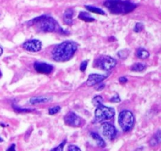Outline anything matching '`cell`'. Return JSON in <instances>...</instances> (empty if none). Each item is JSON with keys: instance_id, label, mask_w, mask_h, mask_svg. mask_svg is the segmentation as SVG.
Masks as SVG:
<instances>
[{"instance_id": "17", "label": "cell", "mask_w": 161, "mask_h": 151, "mask_svg": "<svg viewBox=\"0 0 161 151\" xmlns=\"http://www.w3.org/2000/svg\"><path fill=\"white\" fill-rule=\"evenodd\" d=\"M137 57L140 59H147L149 57V51L146 50V49L143 48H138L137 50Z\"/></svg>"}, {"instance_id": "16", "label": "cell", "mask_w": 161, "mask_h": 151, "mask_svg": "<svg viewBox=\"0 0 161 151\" xmlns=\"http://www.w3.org/2000/svg\"><path fill=\"white\" fill-rule=\"evenodd\" d=\"M78 17L80 19H81L82 20L86 22H93L94 21V17H91V15L89 14V13L86 12H80V14H79Z\"/></svg>"}, {"instance_id": "29", "label": "cell", "mask_w": 161, "mask_h": 151, "mask_svg": "<svg viewBox=\"0 0 161 151\" xmlns=\"http://www.w3.org/2000/svg\"><path fill=\"white\" fill-rule=\"evenodd\" d=\"M6 151H16V145L12 144L10 146V147H9Z\"/></svg>"}, {"instance_id": "14", "label": "cell", "mask_w": 161, "mask_h": 151, "mask_svg": "<svg viewBox=\"0 0 161 151\" xmlns=\"http://www.w3.org/2000/svg\"><path fill=\"white\" fill-rule=\"evenodd\" d=\"M91 136L92 137L93 139L96 142L97 145L100 147H105V142L104 141L103 138L100 136L97 133H95V132H91Z\"/></svg>"}, {"instance_id": "13", "label": "cell", "mask_w": 161, "mask_h": 151, "mask_svg": "<svg viewBox=\"0 0 161 151\" xmlns=\"http://www.w3.org/2000/svg\"><path fill=\"white\" fill-rule=\"evenodd\" d=\"M74 11L72 9H66L65 12L64 14V17H63V20H64V23L67 25H72L73 23V17Z\"/></svg>"}, {"instance_id": "12", "label": "cell", "mask_w": 161, "mask_h": 151, "mask_svg": "<svg viewBox=\"0 0 161 151\" xmlns=\"http://www.w3.org/2000/svg\"><path fill=\"white\" fill-rule=\"evenodd\" d=\"M51 97L48 96H38V97H32L29 100V103L31 105H38V104H42L48 102L51 100Z\"/></svg>"}, {"instance_id": "31", "label": "cell", "mask_w": 161, "mask_h": 151, "mask_svg": "<svg viewBox=\"0 0 161 151\" xmlns=\"http://www.w3.org/2000/svg\"><path fill=\"white\" fill-rule=\"evenodd\" d=\"M3 48H2V47H0V56H1V55L3 54Z\"/></svg>"}, {"instance_id": "30", "label": "cell", "mask_w": 161, "mask_h": 151, "mask_svg": "<svg viewBox=\"0 0 161 151\" xmlns=\"http://www.w3.org/2000/svg\"><path fill=\"white\" fill-rule=\"evenodd\" d=\"M104 87H105V85H104V84H102V85H101V86L97 87L96 88V90H97V91H102V90L103 89Z\"/></svg>"}, {"instance_id": "7", "label": "cell", "mask_w": 161, "mask_h": 151, "mask_svg": "<svg viewBox=\"0 0 161 151\" xmlns=\"http://www.w3.org/2000/svg\"><path fill=\"white\" fill-rule=\"evenodd\" d=\"M64 120L70 127H80L82 124V119L74 112H69L64 116Z\"/></svg>"}, {"instance_id": "26", "label": "cell", "mask_w": 161, "mask_h": 151, "mask_svg": "<svg viewBox=\"0 0 161 151\" xmlns=\"http://www.w3.org/2000/svg\"><path fill=\"white\" fill-rule=\"evenodd\" d=\"M121 101L120 98H119V96L118 95V94H115L114 96H113V97L111 98V99H110V102H119Z\"/></svg>"}, {"instance_id": "8", "label": "cell", "mask_w": 161, "mask_h": 151, "mask_svg": "<svg viewBox=\"0 0 161 151\" xmlns=\"http://www.w3.org/2000/svg\"><path fill=\"white\" fill-rule=\"evenodd\" d=\"M102 131L104 136L106 137L109 140L114 139L116 138V135H117V130L115 127V126L107 122L102 124Z\"/></svg>"}, {"instance_id": "27", "label": "cell", "mask_w": 161, "mask_h": 151, "mask_svg": "<svg viewBox=\"0 0 161 151\" xmlns=\"http://www.w3.org/2000/svg\"><path fill=\"white\" fill-rule=\"evenodd\" d=\"M68 150L69 151H81L80 148L78 146H75V145H70L68 148Z\"/></svg>"}, {"instance_id": "28", "label": "cell", "mask_w": 161, "mask_h": 151, "mask_svg": "<svg viewBox=\"0 0 161 151\" xmlns=\"http://www.w3.org/2000/svg\"><path fill=\"white\" fill-rule=\"evenodd\" d=\"M119 81L121 83H126L127 82V79L126 78L125 76H122L119 79Z\"/></svg>"}, {"instance_id": "9", "label": "cell", "mask_w": 161, "mask_h": 151, "mask_svg": "<svg viewBox=\"0 0 161 151\" xmlns=\"http://www.w3.org/2000/svg\"><path fill=\"white\" fill-rule=\"evenodd\" d=\"M34 69L39 73L46 74V75H49L53 70V65L47 62H42V61H36L34 63Z\"/></svg>"}, {"instance_id": "34", "label": "cell", "mask_w": 161, "mask_h": 151, "mask_svg": "<svg viewBox=\"0 0 161 151\" xmlns=\"http://www.w3.org/2000/svg\"><path fill=\"white\" fill-rule=\"evenodd\" d=\"M1 76H2V72L1 71H0V78H1Z\"/></svg>"}, {"instance_id": "18", "label": "cell", "mask_w": 161, "mask_h": 151, "mask_svg": "<svg viewBox=\"0 0 161 151\" xmlns=\"http://www.w3.org/2000/svg\"><path fill=\"white\" fill-rule=\"evenodd\" d=\"M150 145L151 146H155V145H158L160 143V131H157V133L154 135V136L151 138L150 140Z\"/></svg>"}, {"instance_id": "22", "label": "cell", "mask_w": 161, "mask_h": 151, "mask_svg": "<svg viewBox=\"0 0 161 151\" xmlns=\"http://www.w3.org/2000/svg\"><path fill=\"white\" fill-rule=\"evenodd\" d=\"M60 110H61V106H59V105L53 106L51 107V108H50V109H49V114L50 115L56 114V113H58V112H60Z\"/></svg>"}, {"instance_id": "33", "label": "cell", "mask_w": 161, "mask_h": 151, "mask_svg": "<svg viewBox=\"0 0 161 151\" xmlns=\"http://www.w3.org/2000/svg\"><path fill=\"white\" fill-rule=\"evenodd\" d=\"M1 142H3V139L1 138V137H0V143H1Z\"/></svg>"}, {"instance_id": "10", "label": "cell", "mask_w": 161, "mask_h": 151, "mask_svg": "<svg viewBox=\"0 0 161 151\" xmlns=\"http://www.w3.org/2000/svg\"><path fill=\"white\" fill-rule=\"evenodd\" d=\"M22 47L29 52H38L42 48V42L38 39H31L24 42Z\"/></svg>"}, {"instance_id": "24", "label": "cell", "mask_w": 161, "mask_h": 151, "mask_svg": "<svg viewBox=\"0 0 161 151\" xmlns=\"http://www.w3.org/2000/svg\"><path fill=\"white\" fill-rule=\"evenodd\" d=\"M143 29V25L142 23H137L134 28V31L135 32H140Z\"/></svg>"}, {"instance_id": "4", "label": "cell", "mask_w": 161, "mask_h": 151, "mask_svg": "<svg viewBox=\"0 0 161 151\" xmlns=\"http://www.w3.org/2000/svg\"><path fill=\"white\" fill-rule=\"evenodd\" d=\"M115 116V110L112 107L102 105L97 106L94 113V123H102L107 120L112 119Z\"/></svg>"}, {"instance_id": "2", "label": "cell", "mask_w": 161, "mask_h": 151, "mask_svg": "<svg viewBox=\"0 0 161 151\" xmlns=\"http://www.w3.org/2000/svg\"><path fill=\"white\" fill-rule=\"evenodd\" d=\"M104 6L113 14H127L136 8V5L129 0H106Z\"/></svg>"}, {"instance_id": "20", "label": "cell", "mask_w": 161, "mask_h": 151, "mask_svg": "<svg viewBox=\"0 0 161 151\" xmlns=\"http://www.w3.org/2000/svg\"><path fill=\"white\" fill-rule=\"evenodd\" d=\"M13 108H14V111L17 112V113H30V112L35 111V109H25V108L22 109V108H20V107L17 106V105H15L14 104H13Z\"/></svg>"}, {"instance_id": "21", "label": "cell", "mask_w": 161, "mask_h": 151, "mask_svg": "<svg viewBox=\"0 0 161 151\" xmlns=\"http://www.w3.org/2000/svg\"><path fill=\"white\" fill-rule=\"evenodd\" d=\"M102 102H103V98H102V96H100V95L95 96V97L92 99L93 104H94V105H95L96 107L98 106V105H102Z\"/></svg>"}, {"instance_id": "6", "label": "cell", "mask_w": 161, "mask_h": 151, "mask_svg": "<svg viewBox=\"0 0 161 151\" xmlns=\"http://www.w3.org/2000/svg\"><path fill=\"white\" fill-rule=\"evenodd\" d=\"M116 65V61L110 56H100L94 61V66L104 71H110Z\"/></svg>"}, {"instance_id": "15", "label": "cell", "mask_w": 161, "mask_h": 151, "mask_svg": "<svg viewBox=\"0 0 161 151\" xmlns=\"http://www.w3.org/2000/svg\"><path fill=\"white\" fill-rule=\"evenodd\" d=\"M146 69V65L144 63H135L133 65L131 66L130 69H131L132 72H141L142 71H144Z\"/></svg>"}, {"instance_id": "19", "label": "cell", "mask_w": 161, "mask_h": 151, "mask_svg": "<svg viewBox=\"0 0 161 151\" xmlns=\"http://www.w3.org/2000/svg\"><path fill=\"white\" fill-rule=\"evenodd\" d=\"M86 9L87 10H89L90 12H92L94 14H100V15H105V12H104L102 9H99V8L96 7V6H85Z\"/></svg>"}, {"instance_id": "25", "label": "cell", "mask_w": 161, "mask_h": 151, "mask_svg": "<svg viewBox=\"0 0 161 151\" xmlns=\"http://www.w3.org/2000/svg\"><path fill=\"white\" fill-rule=\"evenodd\" d=\"M87 64H88V61H83V62L81 63L80 64V69L81 72H85V70L86 69V67H87Z\"/></svg>"}, {"instance_id": "11", "label": "cell", "mask_w": 161, "mask_h": 151, "mask_svg": "<svg viewBox=\"0 0 161 151\" xmlns=\"http://www.w3.org/2000/svg\"><path fill=\"white\" fill-rule=\"evenodd\" d=\"M107 78V76L105 75H101V74H90L89 76H88L87 81H86V85L88 87H92L94 85L97 84V83H100L103 81L105 79Z\"/></svg>"}, {"instance_id": "23", "label": "cell", "mask_w": 161, "mask_h": 151, "mask_svg": "<svg viewBox=\"0 0 161 151\" xmlns=\"http://www.w3.org/2000/svg\"><path fill=\"white\" fill-rule=\"evenodd\" d=\"M65 143H66V140H64L61 144H59V146L53 148V149H52L50 151H63V148H64Z\"/></svg>"}, {"instance_id": "3", "label": "cell", "mask_w": 161, "mask_h": 151, "mask_svg": "<svg viewBox=\"0 0 161 151\" xmlns=\"http://www.w3.org/2000/svg\"><path fill=\"white\" fill-rule=\"evenodd\" d=\"M31 25H36L37 29L42 32H53L55 31H62L59 28L58 24L53 17L50 16L43 15L34 18L28 22Z\"/></svg>"}, {"instance_id": "32", "label": "cell", "mask_w": 161, "mask_h": 151, "mask_svg": "<svg viewBox=\"0 0 161 151\" xmlns=\"http://www.w3.org/2000/svg\"><path fill=\"white\" fill-rule=\"evenodd\" d=\"M135 151H143V148H138Z\"/></svg>"}, {"instance_id": "5", "label": "cell", "mask_w": 161, "mask_h": 151, "mask_svg": "<svg viewBox=\"0 0 161 151\" xmlns=\"http://www.w3.org/2000/svg\"><path fill=\"white\" fill-rule=\"evenodd\" d=\"M119 124L124 131L127 132L133 127L135 124V116L129 110H124L119 115Z\"/></svg>"}, {"instance_id": "1", "label": "cell", "mask_w": 161, "mask_h": 151, "mask_svg": "<svg viewBox=\"0 0 161 151\" xmlns=\"http://www.w3.org/2000/svg\"><path fill=\"white\" fill-rule=\"evenodd\" d=\"M77 49L78 45L76 42L72 41H64L55 46L52 50V58L58 62L68 61L74 56Z\"/></svg>"}]
</instances>
